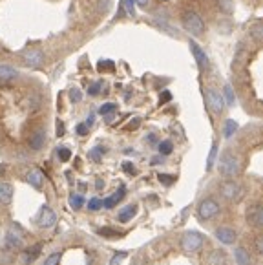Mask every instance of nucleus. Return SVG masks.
I'll list each match as a JSON object with an SVG mask.
<instances>
[{"label": "nucleus", "instance_id": "2f4dec72", "mask_svg": "<svg viewBox=\"0 0 263 265\" xmlns=\"http://www.w3.org/2000/svg\"><path fill=\"white\" fill-rule=\"evenodd\" d=\"M57 155H58V159H60V161L66 163V161H70L71 152H70V148H66V147H60V148L57 150Z\"/></svg>", "mask_w": 263, "mask_h": 265}, {"label": "nucleus", "instance_id": "4c0bfd02", "mask_svg": "<svg viewBox=\"0 0 263 265\" xmlns=\"http://www.w3.org/2000/svg\"><path fill=\"white\" fill-rule=\"evenodd\" d=\"M101 207H103V201L99 200V198H91V200L88 201V208H90V210H99Z\"/></svg>", "mask_w": 263, "mask_h": 265}, {"label": "nucleus", "instance_id": "a878e982", "mask_svg": "<svg viewBox=\"0 0 263 265\" xmlns=\"http://www.w3.org/2000/svg\"><path fill=\"white\" fill-rule=\"evenodd\" d=\"M116 110H117V104L104 103L103 106L99 108V114H101V116H110V114H116Z\"/></svg>", "mask_w": 263, "mask_h": 265}, {"label": "nucleus", "instance_id": "a19ab883", "mask_svg": "<svg viewBox=\"0 0 263 265\" xmlns=\"http://www.w3.org/2000/svg\"><path fill=\"white\" fill-rule=\"evenodd\" d=\"M104 68H108V71H112L114 70V62H112V60H101V62H99V70L104 71Z\"/></svg>", "mask_w": 263, "mask_h": 265}, {"label": "nucleus", "instance_id": "9b49d317", "mask_svg": "<svg viewBox=\"0 0 263 265\" xmlns=\"http://www.w3.org/2000/svg\"><path fill=\"white\" fill-rule=\"evenodd\" d=\"M26 181L29 183L33 188L40 190L42 185H44V176H42V172H40L39 168H31V170L26 174Z\"/></svg>", "mask_w": 263, "mask_h": 265}, {"label": "nucleus", "instance_id": "8fccbe9b", "mask_svg": "<svg viewBox=\"0 0 263 265\" xmlns=\"http://www.w3.org/2000/svg\"><path fill=\"white\" fill-rule=\"evenodd\" d=\"M0 172H2V167H0Z\"/></svg>", "mask_w": 263, "mask_h": 265}, {"label": "nucleus", "instance_id": "cd10ccee", "mask_svg": "<svg viewBox=\"0 0 263 265\" xmlns=\"http://www.w3.org/2000/svg\"><path fill=\"white\" fill-rule=\"evenodd\" d=\"M174 150V145L172 141H161L159 143V154L161 155H170Z\"/></svg>", "mask_w": 263, "mask_h": 265}, {"label": "nucleus", "instance_id": "473e14b6", "mask_svg": "<svg viewBox=\"0 0 263 265\" xmlns=\"http://www.w3.org/2000/svg\"><path fill=\"white\" fill-rule=\"evenodd\" d=\"M103 154H104L103 147H95V148L90 150V157L93 161H101V159H103Z\"/></svg>", "mask_w": 263, "mask_h": 265}, {"label": "nucleus", "instance_id": "412c9836", "mask_svg": "<svg viewBox=\"0 0 263 265\" xmlns=\"http://www.w3.org/2000/svg\"><path fill=\"white\" fill-rule=\"evenodd\" d=\"M216 157H218V143H212L210 152H208V159H206V170H212Z\"/></svg>", "mask_w": 263, "mask_h": 265}, {"label": "nucleus", "instance_id": "f03ea898", "mask_svg": "<svg viewBox=\"0 0 263 265\" xmlns=\"http://www.w3.org/2000/svg\"><path fill=\"white\" fill-rule=\"evenodd\" d=\"M181 24L194 37H199V35H203V31H205V22L194 11H185L183 17H181Z\"/></svg>", "mask_w": 263, "mask_h": 265}, {"label": "nucleus", "instance_id": "a18cd8bd", "mask_svg": "<svg viewBox=\"0 0 263 265\" xmlns=\"http://www.w3.org/2000/svg\"><path fill=\"white\" fill-rule=\"evenodd\" d=\"M93 123H95V116H93V114H90V116H88V119H86V124H88V128H90V126H93Z\"/></svg>", "mask_w": 263, "mask_h": 265}, {"label": "nucleus", "instance_id": "7ed1b4c3", "mask_svg": "<svg viewBox=\"0 0 263 265\" xmlns=\"http://www.w3.org/2000/svg\"><path fill=\"white\" fill-rule=\"evenodd\" d=\"M219 210H221L219 203L216 200H212V198H206V200H203L198 205L199 220H212L214 216H218Z\"/></svg>", "mask_w": 263, "mask_h": 265}, {"label": "nucleus", "instance_id": "de8ad7c7", "mask_svg": "<svg viewBox=\"0 0 263 265\" xmlns=\"http://www.w3.org/2000/svg\"><path fill=\"white\" fill-rule=\"evenodd\" d=\"M146 141L154 145V143H155V136H154V134H150V136H146Z\"/></svg>", "mask_w": 263, "mask_h": 265}, {"label": "nucleus", "instance_id": "20e7f679", "mask_svg": "<svg viewBox=\"0 0 263 265\" xmlns=\"http://www.w3.org/2000/svg\"><path fill=\"white\" fill-rule=\"evenodd\" d=\"M205 97H206V106L210 108L212 114L219 116V114L225 110V99L218 90H214V88H206Z\"/></svg>", "mask_w": 263, "mask_h": 265}, {"label": "nucleus", "instance_id": "2eb2a0df", "mask_svg": "<svg viewBox=\"0 0 263 265\" xmlns=\"http://www.w3.org/2000/svg\"><path fill=\"white\" fill-rule=\"evenodd\" d=\"M247 220L252 223L254 227H262L263 229V205H256L249 214H247Z\"/></svg>", "mask_w": 263, "mask_h": 265}, {"label": "nucleus", "instance_id": "0eeeda50", "mask_svg": "<svg viewBox=\"0 0 263 265\" xmlns=\"http://www.w3.org/2000/svg\"><path fill=\"white\" fill-rule=\"evenodd\" d=\"M22 60L29 68H40L44 64V53L39 52V50H28V52L22 53Z\"/></svg>", "mask_w": 263, "mask_h": 265}, {"label": "nucleus", "instance_id": "49530a36", "mask_svg": "<svg viewBox=\"0 0 263 265\" xmlns=\"http://www.w3.org/2000/svg\"><path fill=\"white\" fill-rule=\"evenodd\" d=\"M167 101H170V93H168V91H163V95H161V103H167Z\"/></svg>", "mask_w": 263, "mask_h": 265}, {"label": "nucleus", "instance_id": "e433bc0d", "mask_svg": "<svg viewBox=\"0 0 263 265\" xmlns=\"http://www.w3.org/2000/svg\"><path fill=\"white\" fill-rule=\"evenodd\" d=\"M157 179H159L163 185H172L175 181V176H168V174H159L157 176Z\"/></svg>", "mask_w": 263, "mask_h": 265}, {"label": "nucleus", "instance_id": "37998d69", "mask_svg": "<svg viewBox=\"0 0 263 265\" xmlns=\"http://www.w3.org/2000/svg\"><path fill=\"white\" fill-rule=\"evenodd\" d=\"M57 136H64V124L60 123V121H57Z\"/></svg>", "mask_w": 263, "mask_h": 265}, {"label": "nucleus", "instance_id": "9d476101", "mask_svg": "<svg viewBox=\"0 0 263 265\" xmlns=\"http://www.w3.org/2000/svg\"><path fill=\"white\" fill-rule=\"evenodd\" d=\"M44 145H46V130L44 128L35 130L31 134V137H29V148L33 152H39V150L44 148Z\"/></svg>", "mask_w": 263, "mask_h": 265}, {"label": "nucleus", "instance_id": "5701e85b", "mask_svg": "<svg viewBox=\"0 0 263 265\" xmlns=\"http://www.w3.org/2000/svg\"><path fill=\"white\" fill-rule=\"evenodd\" d=\"M249 35L254 40H258V42H263V24H256V26L250 28Z\"/></svg>", "mask_w": 263, "mask_h": 265}, {"label": "nucleus", "instance_id": "1a4fd4ad", "mask_svg": "<svg viewBox=\"0 0 263 265\" xmlns=\"http://www.w3.org/2000/svg\"><path fill=\"white\" fill-rule=\"evenodd\" d=\"M190 52L194 53V59H196V62H198V66H199V70H203L205 71L206 68H208V66H210V60H208V55H206L205 52H203V50H201V48H199L198 44H196V42H194V40H190Z\"/></svg>", "mask_w": 263, "mask_h": 265}, {"label": "nucleus", "instance_id": "6ab92c4d", "mask_svg": "<svg viewBox=\"0 0 263 265\" xmlns=\"http://www.w3.org/2000/svg\"><path fill=\"white\" fill-rule=\"evenodd\" d=\"M227 258H225V252L223 251H214L208 256V264L210 265H225Z\"/></svg>", "mask_w": 263, "mask_h": 265}, {"label": "nucleus", "instance_id": "f8f14e48", "mask_svg": "<svg viewBox=\"0 0 263 265\" xmlns=\"http://www.w3.org/2000/svg\"><path fill=\"white\" fill-rule=\"evenodd\" d=\"M13 196H15L13 185H11V183H6V181H0V203L9 205V203L13 201Z\"/></svg>", "mask_w": 263, "mask_h": 265}, {"label": "nucleus", "instance_id": "423d86ee", "mask_svg": "<svg viewBox=\"0 0 263 265\" xmlns=\"http://www.w3.org/2000/svg\"><path fill=\"white\" fill-rule=\"evenodd\" d=\"M219 192H221V196H223L225 200L239 201L241 200V196H243V188H241V185L236 181H227L219 187Z\"/></svg>", "mask_w": 263, "mask_h": 265}, {"label": "nucleus", "instance_id": "72a5a7b5", "mask_svg": "<svg viewBox=\"0 0 263 265\" xmlns=\"http://www.w3.org/2000/svg\"><path fill=\"white\" fill-rule=\"evenodd\" d=\"M103 88H104L103 83H93V84H90V88H88V93H90V95H99V93L103 91Z\"/></svg>", "mask_w": 263, "mask_h": 265}, {"label": "nucleus", "instance_id": "f704fd0d", "mask_svg": "<svg viewBox=\"0 0 263 265\" xmlns=\"http://www.w3.org/2000/svg\"><path fill=\"white\" fill-rule=\"evenodd\" d=\"M219 7L223 9L225 13H232V9H234V4H232V0H219Z\"/></svg>", "mask_w": 263, "mask_h": 265}, {"label": "nucleus", "instance_id": "393cba45", "mask_svg": "<svg viewBox=\"0 0 263 265\" xmlns=\"http://www.w3.org/2000/svg\"><path fill=\"white\" fill-rule=\"evenodd\" d=\"M236 130H237V123H236V121H232V119H229V121L225 123V130H223L225 137H227V139H229V137H232L234 134H236Z\"/></svg>", "mask_w": 263, "mask_h": 265}, {"label": "nucleus", "instance_id": "39448f33", "mask_svg": "<svg viewBox=\"0 0 263 265\" xmlns=\"http://www.w3.org/2000/svg\"><path fill=\"white\" fill-rule=\"evenodd\" d=\"M201 245H203V236L196 231H188L181 238V247L185 252H196L201 249Z\"/></svg>", "mask_w": 263, "mask_h": 265}, {"label": "nucleus", "instance_id": "ddd939ff", "mask_svg": "<svg viewBox=\"0 0 263 265\" xmlns=\"http://www.w3.org/2000/svg\"><path fill=\"white\" fill-rule=\"evenodd\" d=\"M19 79V71L9 64H0V81L2 83H13Z\"/></svg>", "mask_w": 263, "mask_h": 265}, {"label": "nucleus", "instance_id": "dca6fc26", "mask_svg": "<svg viewBox=\"0 0 263 265\" xmlns=\"http://www.w3.org/2000/svg\"><path fill=\"white\" fill-rule=\"evenodd\" d=\"M135 214H137V205H126L124 208H121V212L117 214V220L121 223H128Z\"/></svg>", "mask_w": 263, "mask_h": 265}, {"label": "nucleus", "instance_id": "c03bdc74", "mask_svg": "<svg viewBox=\"0 0 263 265\" xmlns=\"http://www.w3.org/2000/svg\"><path fill=\"white\" fill-rule=\"evenodd\" d=\"M134 2L139 7H148V4H150V0H134Z\"/></svg>", "mask_w": 263, "mask_h": 265}, {"label": "nucleus", "instance_id": "79ce46f5", "mask_svg": "<svg viewBox=\"0 0 263 265\" xmlns=\"http://www.w3.org/2000/svg\"><path fill=\"white\" fill-rule=\"evenodd\" d=\"M122 168H124V172H126V174H135V168H134V165H132V163H122Z\"/></svg>", "mask_w": 263, "mask_h": 265}, {"label": "nucleus", "instance_id": "c756f323", "mask_svg": "<svg viewBox=\"0 0 263 265\" xmlns=\"http://www.w3.org/2000/svg\"><path fill=\"white\" fill-rule=\"evenodd\" d=\"M124 258H126V252L124 251H117L114 256H112V260H110V265H121L122 262H124Z\"/></svg>", "mask_w": 263, "mask_h": 265}, {"label": "nucleus", "instance_id": "f257e3e1", "mask_svg": "<svg viewBox=\"0 0 263 265\" xmlns=\"http://www.w3.org/2000/svg\"><path fill=\"white\" fill-rule=\"evenodd\" d=\"M218 168H219V174L225 176V177L237 176V172H239V159H237V155L232 154L231 150H225L223 154H221V157H219Z\"/></svg>", "mask_w": 263, "mask_h": 265}, {"label": "nucleus", "instance_id": "7c9ffc66", "mask_svg": "<svg viewBox=\"0 0 263 265\" xmlns=\"http://www.w3.org/2000/svg\"><path fill=\"white\" fill-rule=\"evenodd\" d=\"M97 233L101 234V236H104V238H119V236H121V233H119V231H114V229H99Z\"/></svg>", "mask_w": 263, "mask_h": 265}, {"label": "nucleus", "instance_id": "4468645a", "mask_svg": "<svg viewBox=\"0 0 263 265\" xmlns=\"http://www.w3.org/2000/svg\"><path fill=\"white\" fill-rule=\"evenodd\" d=\"M216 238H218L221 243H225V245H231V243H234V241H236V233H234L232 229L221 227V229H218V231H216Z\"/></svg>", "mask_w": 263, "mask_h": 265}, {"label": "nucleus", "instance_id": "bb28decb", "mask_svg": "<svg viewBox=\"0 0 263 265\" xmlns=\"http://www.w3.org/2000/svg\"><path fill=\"white\" fill-rule=\"evenodd\" d=\"M134 0H121V7H124V11L128 17H135V7H134Z\"/></svg>", "mask_w": 263, "mask_h": 265}, {"label": "nucleus", "instance_id": "4be33fe9", "mask_svg": "<svg viewBox=\"0 0 263 265\" xmlns=\"http://www.w3.org/2000/svg\"><path fill=\"white\" fill-rule=\"evenodd\" d=\"M40 251H42V245H40V243H37L35 247H31V249L26 252V260H24V262H26V265L31 264L33 260H35L40 254Z\"/></svg>", "mask_w": 263, "mask_h": 265}, {"label": "nucleus", "instance_id": "a211bd4d", "mask_svg": "<svg viewBox=\"0 0 263 265\" xmlns=\"http://www.w3.org/2000/svg\"><path fill=\"white\" fill-rule=\"evenodd\" d=\"M234 258H236L237 265H250V256H249V252L245 251L243 247H237L236 251H234Z\"/></svg>", "mask_w": 263, "mask_h": 265}, {"label": "nucleus", "instance_id": "58836bf2", "mask_svg": "<svg viewBox=\"0 0 263 265\" xmlns=\"http://www.w3.org/2000/svg\"><path fill=\"white\" fill-rule=\"evenodd\" d=\"M88 124L86 123H81V124H77V126H75V132H77L79 136H86V134H88Z\"/></svg>", "mask_w": 263, "mask_h": 265}, {"label": "nucleus", "instance_id": "6e6552de", "mask_svg": "<svg viewBox=\"0 0 263 265\" xmlns=\"http://www.w3.org/2000/svg\"><path fill=\"white\" fill-rule=\"evenodd\" d=\"M35 220H37L39 227H42V229H52V227L57 223V214L50 207H44L40 210V216H37Z\"/></svg>", "mask_w": 263, "mask_h": 265}, {"label": "nucleus", "instance_id": "09e8293b", "mask_svg": "<svg viewBox=\"0 0 263 265\" xmlns=\"http://www.w3.org/2000/svg\"><path fill=\"white\" fill-rule=\"evenodd\" d=\"M137 126H139V119H134L132 124H130V128H137Z\"/></svg>", "mask_w": 263, "mask_h": 265}, {"label": "nucleus", "instance_id": "ea45409f", "mask_svg": "<svg viewBox=\"0 0 263 265\" xmlns=\"http://www.w3.org/2000/svg\"><path fill=\"white\" fill-rule=\"evenodd\" d=\"M254 247H256V251L260 254H263V234H260L256 239H254Z\"/></svg>", "mask_w": 263, "mask_h": 265}, {"label": "nucleus", "instance_id": "aec40b11", "mask_svg": "<svg viewBox=\"0 0 263 265\" xmlns=\"http://www.w3.org/2000/svg\"><path fill=\"white\" fill-rule=\"evenodd\" d=\"M70 207L73 210H81L84 207V198L83 194H71L70 196Z\"/></svg>", "mask_w": 263, "mask_h": 265}, {"label": "nucleus", "instance_id": "b1692460", "mask_svg": "<svg viewBox=\"0 0 263 265\" xmlns=\"http://www.w3.org/2000/svg\"><path fill=\"white\" fill-rule=\"evenodd\" d=\"M223 99H225V104H229V106H232V104L236 103V99H234V91H232L231 84H225V88H223Z\"/></svg>", "mask_w": 263, "mask_h": 265}, {"label": "nucleus", "instance_id": "f3484780", "mask_svg": "<svg viewBox=\"0 0 263 265\" xmlns=\"http://www.w3.org/2000/svg\"><path fill=\"white\" fill-rule=\"evenodd\" d=\"M124 198V187H121L117 192H114V194L110 196V198H106V200L103 201V207H106V208H114L119 203V201Z\"/></svg>", "mask_w": 263, "mask_h": 265}, {"label": "nucleus", "instance_id": "c85d7f7f", "mask_svg": "<svg viewBox=\"0 0 263 265\" xmlns=\"http://www.w3.org/2000/svg\"><path fill=\"white\" fill-rule=\"evenodd\" d=\"M60 258H62L60 252H52V254L44 260V265H58L60 264Z\"/></svg>", "mask_w": 263, "mask_h": 265}, {"label": "nucleus", "instance_id": "c9c22d12", "mask_svg": "<svg viewBox=\"0 0 263 265\" xmlns=\"http://www.w3.org/2000/svg\"><path fill=\"white\" fill-rule=\"evenodd\" d=\"M70 99H71V103H79V101L83 99V91L79 90V88H71V90H70Z\"/></svg>", "mask_w": 263, "mask_h": 265}]
</instances>
